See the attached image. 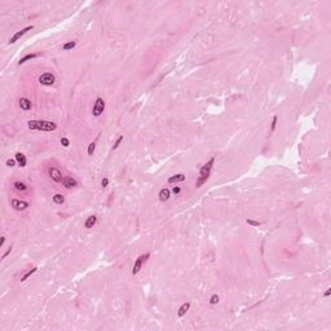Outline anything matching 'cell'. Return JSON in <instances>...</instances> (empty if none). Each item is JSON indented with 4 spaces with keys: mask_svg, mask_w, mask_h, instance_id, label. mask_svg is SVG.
<instances>
[{
    "mask_svg": "<svg viewBox=\"0 0 331 331\" xmlns=\"http://www.w3.org/2000/svg\"><path fill=\"white\" fill-rule=\"evenodd\" d=\"M28 129L33 131H43V132H52L57 129V124L49 120H28Z\"/></svg>",
    "mask_w": 331,
    "mask_h": 331,
    "instance_id": "6da1fadb",
    "label": "cell"
},
{
    "mask_svg": "<svg viewBox=\"0 0 331 331\" xmlns=\"http://www.w3.org/2000/svg\"><path fill=\"white\" fill-rule=\"evenodd\" d=\"M213 164H215V156H212L210 161L206 163L204 166L201 167V170H199V176L197 179V184H195V186L197 188H201L202 185H203L206 181L208 180L210 175H211V171H212V167Z\"/></svg>",
    "mask_w": 331,
    "mask_h": 331,
    "instance_id": "7a4b0ae2",
    "label": "cell"
},
{
    "mask_svg": "<svg viewBox=\"0 0 331 331\" xmlns=\"http://www.w3.org/2000/svg\"><path fill=\"white\" fill-rule=\"evenodd\" d=\"M149 258H150V254H149V252H146V254H142V255H140V256H138V258L136 259V261H135V265H133V268H132V274H133V276H136L137 273L140 272L141 268H142V265H144V263H146V260H148Z\"/></svg>",
    "mask_w": 331,
    "mask_h": 331,
    "instance_id": "3957f363",
    "label": "cell"
},
{
    "mask_svg": "<svg viewBox=\"0 0 331 331\" xmlns=\"http://www.w3.org/2000/svg\"><path fill=\"white\" fill-rule=\"evenodd\" d=\"M105 110V100L102 97H97L93 104V109H92V113H93L95 116H100Z\"/></svg>",
    "mask_w": 331,
    "mask_h": 331,
    "instance_id": "277c9868",
    "label": "cell"
},
{
    "mask_svg": "<svg viewBox=\"0 0 331 331\" xmlns=\"http://www.w3.org/2000/svg\"><path fill=\"white\" fill-rule=\"evenodd\" d=\"M33 28H34V25H28V26L23 27L22 30L17 31V33L14 34L13 36L9 39V41H8V43H9V44H14V43H16L17 40H18V39H21V38H22L25 34H26V33H28V31H30V30H33Z\"/></svg>",
    "mask_w": 331,
    "mask_h": 331,
    "instance_id": "5b68a950",
    "label": "cell"
},
{
    "mask_svg": "<svg viewBox=\"0 0 331 331\" xmlns=\"http://www.w3.org/2000/svg\"><path fill=\"white\" fill-rule=\"evenodd\" d=\"M55 75L52 73H44L39 76V83L43 85H53L55 84Z\"/></svg>",
    "mask_w": 331,
    "mask_h": 331,
    "instance_id": "8992f818",
    "label": "cell"
},
{
    "mask_svg": "<svg viewBox=\"0 0 331 331\" xmlns=\"http://www.w3.org/2000/svg\"><path fill=\"white\" fill-rule=\"evenodd\" d=\"M10 206H12L13 210H16V211H25L30 204H28V202H26V201H21V199L14 198V199L10 201Z\"/></svg>",
    "mask_w": 331,
    "mask_h": 331,
    "instance_id": "52a82bcc",
    "label": "cell"
},
{
    "mask_svg": "<svg viewBox=\"0 0 331 331\" xmlns=\"http://www.w3.org/2000/svg\"><path fill=\"white\" fill-rule=\"evenodd\" d=\"M48 173H49V177H51L55 183H61L62 179H63L62 172L58 168H56V167H51V168L48 170Z\"/></svg>",
    "mask_w": 331,
    "mask_h": 331,
    "instance_id": "ba28073f",
    "label": "cell"
},
{
    "mask_svg": "<svg viewBox=\"0 0 331 331\" xmlns=\"http://www.w3.org/2000/svg\"><path fill=\"white\" fill-rule=\"evenodd\" d=\"M61 184H62L65 188H67V189H71V188L76 186V185H78V181H76L75 179H73V177L63 176V179H62V181H61Z\"/></svg>",
    "mask_w": 331,
    "mask_h": 331,
    "instance_id": "9c48e42d",
    "label": "cell"
},
{
    "mask_svg": "<svg viewBox=\"0 0 331 331\" xmlns=\"http://www.w3.org/2000/svg\"><path fill=\"white\" fill-rule=\"evenodd\" d=\"M18 104H20V108L22 109V110H25V111H28V110H31V108H33V104H31V101H30L28 98H26V97L20 98Z\"/></svg>",
    "mask_w": 331,
    "mask_h": 331,
    "instance_id": "30bf717a",
    "label": "cell"
},
{
    "mask_svg": "<svg viewBox=\"0 0 331 331\" xmlns=\"http://www.w3.org/2000/svg\"><path fill=\"white\" fill-rule=\"evenodd\" d=\"M168 184H176V183H183V181H185V175L184 173H177V175H173L168 177Z\"/></svg>",
    "mask_w": 331,
    "mask_h": 331,
    "instance_id": "8fae6325",
    "label": "cell"
},
{
    "mask_svg": "<svg viewBox=\"0 0 331 331\" xmlns=\"http://www.w3.org/2000/svg\"><path fill=\"white\" fill-rule=\"evenodd\" d=\"M14 159L17 161V163H18L20 167H26V163H27V159L26 156H25V154H22V153H17L16 155H14Z\"/></svg>",
    "mask_w": 331,
    "mask_h": 331,
    "instance_id": "7c38bea8",
    "label": "cell"
},
{
    "mask_svg": "<svg viewBox=\"0 0 331 331\" xmlns=\"http://www.w3.org/2000/svg\"><path fill=\"white\" fill-rule=\"evenodd\" d=\"M96 223H97V216H96V215H92V216H89V218L85 220L84 226L87 228V229H91V228H93V226L96 225Z\"/></svg>",
    "mask_w": 331,
    "mask_h": 331,
    "instance_id": "4fadbf2b",
    "label": "cell"
},
{
    "mask_svg": "<svg viewBox=\"0 0 331 331\" xmlns=\"http://www.w3.org/2000/svg\"><path fill=\"white\" fill-rule=\"evenodd\" d=\"M170 197H171L170 189H167V188H163V189H161V191H159V199H161L162 202L168 201Z\"/></svg>",
    "mask_w": 331,
    "mask_h": 331,
    "instance_id": "5bb4252c",
    "label": "cell"
},
{
    "mask_svg": "<svg viewBox=\"0 0 331 331\" xmlns=\"http://www.w3.org/2000/svg\"><path fill=\"white\" fill-rule=\"evenodd\" d=\"M190 309V303H184L181 307L179 308V311H177V316H179V318L184 317L185 314H186V312Z\"/></svg>",
    "mask_w": 331,
    "mask_h": 331,
    "instance_id": "9a60e30c",
    "label": "cell"
},
{
    "mask_svg": "<svg viewBox=\"0 0 331 331\" xmlns=\"http://www.w3.org/2000/svg\"><path fill=\"white\" fill-rule=\"evenodd\" d=\"M36 57H38V55H36V53H30V55H26V56H23L22 58H21L20 61H18V65H22V63H25L26 61H28V60L36 58Z\"/></svg>",
    "mask_w": 331,
    "mask_h": 331,
    "instance_id": "2e32d148",
    "label": "cell"
},
{
    "mask_svg": "<svg viewBox=\"0 0 331 331\" xmlns=\"http://www.w3.org/2000/svg\"><path fill=\"white\" fill-rule=\"evenodd\" d=\"M13 186L16 188V190H18V191H26L27 190V185L23 184V183H21V181H16V183L13 184Z\"/></svg>",
    "mask_w": 331,
    "mask_h": 331,
    "instance_id": "e0dca14e",
    "label": "cell"
},
{
    "mask_svg": "<svg viewBox=\"0 0 331 331\" xmlns=\"http://www.w3.org/2000/svg\"><path fill=\"white\" fill-rule=\"evenodd\" d=\"M53 202H55L56 204H63V202H65V197H63L62 194L57 193L53 195Z\"/></svg>",
    "mask_w": 331,
    "mask_h": 331,
    "instance_id": "ac0fdd59",
    "label": "cell"
},
{
    "mask_svg": "<svg viewBox=\"0 0 331 331\" xmlns=\"http://www.w3.org/2000/svg\"><path fill=\"white\" fill-rule=\"evenodd\" d=\"M36 270H38V268H33V269H30V270H27V272H26V273H25V274H23L22 277H21V279H20V281H21V282H25V281H26V279L28 278V277H31V276H33V274H34V273H35V272H36Z\"/></svg>",
    "mask_w": 331,
    "mask_h": 331,
    "instance_id": "d6986e66",
    "label": "cell"
},
{
    "mask_svg": "<svg viewBox=\"0 0 331 331\" xmlns=\"http://www.w3.org/2000/svg\"><path fill=\"white\" fill-rule=\"evenodd\" d=\"M75 45H76V41H75V40H73V41H67V43H65V44L62 45V49H63V51H69V49L75 48Z\"/></svg>",
    "mask_w": 331,
    "mask_h": 331,
    "instance_id": "ffe728a7",
    "label": "cell"
},
{
    "mask_svg": "<svg viewBox=\"0 0 331 331\" xmlns=\"http://www.w3.org/2000/svg\"><path fill=\"white\" fill-rule=\"evenodd\" d=\"M219 300H220L219 295H218V294H213L212 296L210 298V304H211V305H215V304L219 303Z\"/></svg>",
    "mask_w": 331,
    "mask_h": 331,
    "instance_id": "44dd1931",
    "label": "cell"
},
{
    "mask_svg": "<svg viewBox=\"0 0 331 331\" xmlns=\"http://www.w3.org/2000/svg\"><path fill=\"white\" fill-rule=\"evenodd\" d=\"M95 149H96V142H91V144L88 145V150H87L88 155H93Z\"/></svg>",
    "mask_w": 331,
    "mask_h": 331,
    "instance_id": "7402d4cb",
    "label": "cell"
},
{
    "mask_svg": "<svg viewBox=\"0 0 331 331\" xmlns=\"http://www.w3.org/2000/svg\"><path fill=\"white\" fill-rule=\"evenodd\" d=\"M246 223L248 224V225H251V226H260L261 225L260 221H255V220H252V219H247Z\"/></svg>",
    "mask_w": 331,
    "mask_h": 331,
    "instance_id": "603a6c76",
    "label": "cell"
},
{
    "mask_svg": "<svg viewBox=\"0 0 331 331\" xmlns=\"http://www.w3.org/2000/svg\"><path fill=\"white\" fill-rule=\"evenodd\" d=\"M61 145L63 148H69L70 146V141L67 137H61Z\"/></svg>",
    "mask_w": 331,
    "mask_h": 331,
    "instance_id": "cb8c5ba5",
    "label": "cell"
},
{
    "mask_svg": "<svg viewBox=\"0 0 331 331\" xmlns=\"http://www.w3.org/2000/svg\"><path fill=\"white\" fill-rule=\"evenodd\" d=\"M277 120H278V116L274 115V116H273V119H272V126H270V129H272V132L276 129V127H277Z\"/></svg>",
    "mask_w": 331,
    "mask_h": 331,
    "instance_id": "d4e9b609",
    "label": "cell"
},
{
    "mask_svg": "<svg viewBox=\"0 0 331 331\" xmlns=\"http://www.w3.org/2000/svg\"><path fill=\"white\" fill-rule=\"evenodd\" d=\"M123 138H124L123 136H119L118 138H116V141H115V144H114V145H113V150H115V149H116V148H118V146H119V145H120V142H122V141H123Z\"/></svg>",
    "mask_w": 331,
    "mask_h": 331,
    "instance_id": "484cf974",
    "label": "cell"
},
{
    "mask_svg": "<svg viewBox=\"0 0 331 331\" xmlns=\"http://www.w3.org/2000/svg\"><path fill=\"white\" fill-rule=\"evenodd\" d=\"M16 163H17L16 159H8V161L5 162V164L8 167H14V166H16Z\"/></svg>",
    "mask_w": 331,
    "mask_h": 331,
    "instance_id": "4316f807",
    "label": "cell"
},
{
    "mask_svg": "<svg viewBox=\"0 0 331 331\" xmlns=\"http://www.w3.org/2000/svg\"><path fill=\"white\" fill-rule=\"evenodd\" d=\"M109 185V179L108 177H104V179H102V181H101V186L102 188H106Z\"/></svg>",
    "mask_w": 331,
    "mask_h": 331,
    "instance_id": "83f0119b",
    "label": "cell"
},
{
    "mask_svg": "<svg viewBox=\"0 0 331 331\" xmlns=\"http://www.w3.org/2000/svg\"><path fill=\"white\" fill-rule=\"evenodd\" d=\"M10 252H12V246H9V247H8V250H7V251L4 252V254H3V256H1V259H5V258H7V256H8V255L10 254Z\"/></svg>",
    "mask_w": 331,
    "mask_h": 331,
    "instance_id": "f1b7e54d",
    "label": "cell"
},
{
    "mask_svg": "<svg viewBox=\"0 0 331 331\" xmlns=\"http://www.w3.org/2000/svg\"><path fill=\"white\" fill-rule=\"evenodd\" d=\"M172 191H173V194H180L181 193V188L180 186H173Z\"/></svg>",
    "mask_w": 331,
    "mask_h": 331,
    "instance_id": "f546056e",
    "label": "cell"
},
{
    "mask_svg": "<svg viewBox=\"0 0 331 331\" xmlns=\"http://www.w3.org/2000/svg\"><path fill=\"white\" fill-rule=\"evenodd\" d=\"M330 295H331V289H327V290L325 291V294H323V296H325V298H329Z\"/></svg>",
    "mask_w": 331,
    "mask_h": 331,
    "instance_id": "4dcf8cb0",
    "label": "cell"
},
{
    "mask_svg": "<svg viewBox=\"0 0 331 331\" xmlns=\"http://www.w3.org/2000/svg\"><path fill=\"white\" fill-rule=\"evenodd\" d=\"M5 243V237H1V242H0V247H3Z\"/></svg>",
    "mask_w": 331,
    "mask_h": 331,
    "instance_id": "1f68e13d",
    "label": "cell"
}]
</instances>
